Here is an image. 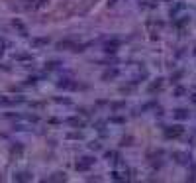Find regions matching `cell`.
Listing matches in <instances>:
<instances>
[{
    "label": "cell",
    "instance_id": "6da1fadb",
    "mask_svg": "<svg viewBox=\"0 0 196 183\" xmlns=\"http://www.w3.org/2000/svg\"><path fill=\"white\" fill-rule=\"evenodd\" d=\"M92 164H94V157H81V160L75 164V167H77V171H88Z\"/></svg>",
    "mask_w": 196,
    "mask_h": 183
},
{
    "label": "cell",
    "instance_id": "5b68a950",
    "mask_svg": "<svg viewBox=\"0 0 196 183\" xmlns=\"http://www.w3.org/2000/svg\"><path fill=\"white\" fill-rule=\"evenodd\" d=\"M173 116H174L177 120H186V118H188V110H186V109H177Z\"/></svg>",
    "mask_w": 196,
    "mask_h": 183
},
{
    "label": "cell",
    "instance_id": "5bb4252c",
    "mask_svg": "<svg viewBox=\"0 0 196 183\" xmlns=\"http://www.w3.org/2000/svg\"><path fill=\"white\" fill-rule=\"evenodd\" d=\"M181 77H182V71H177V73H173V75H171V83H177Z\"/></svg>",
    "mask_w": 196,
    "mask_h": 183
},
{
    "label": "cell",
    "instance_id": "8fae6325",
    "mask_svg": "<svg viewBox=\"0 0 196 183\" xmlns=\"http://www.w3.org/2000/svg\"><path fill=\"white\" fill-rule=\"evenodd\" d=\"M186 22H188V20H186V16H182V18L181 20H177V22H174V28H178V30H181V28L182 26H184V24Z\"/></svg>",
    "mask_w": 196,
    "mask_h": 183
},
{
    "label": "cell",
    "instance_id": "ba28073f",
    "mask_svg": "<svg viewBox=\"0 0 196 183\" xmlns=\"http://www.w3.org/2000/svg\"><path fill=\"white\" fill-rule=\"evenodd\" d=\"M161 87H163V79H157V83H151V85H149V93L161 91Z\"/></svg>",
    "mask_w": 196,
    "mask_h": 183
},
{
    "label": "cell",
    "instance_id": "30bf717a",
    "mask_svg": "<svg viewBox=\"0 0 196 183\" xmlns=\"http://www.w3.org/2000/svg\"><path fill=\"white\" fill-rule=\"evenodd\" d=\"M67 177H65V173H61V171H57V173H53V177H49V181H65Z\"/></svg>",
    "mask_w": 196,
    "mask_h": 183
},
{
    "label": "cell",
    "instance_id": "2e32d148",
    "mask_svg": "<svg viewBox=\"0 0 196 183\" xmlns=\"http://www.w3.org/2000/svg\"><path fill=\"white\" fill-rule=\"evenodd\" d=\"M174 95H177V97H181V95H184V89H182V87H177V91H174Z\"/></svg>",
    "mask_w": 196,
    "mask_h": 183
},
{
    "label": "cell",
    "instance_id": "8992f818",
    "mask_svg": "<svg viewBox=\"0 0 196 183\" xmlns=\"http://www.w3.org/2000/svg\"><path fill=\"white\" fill-rule=\"evenodd\" d=\"M69 124H71V126H75V128H85V120L77 118V116H75V118H69Z\"/></svg>",
    "mask_w": 196,
    "mask_h": 183
},
{
    "label": "cell",
    "instance_id": "d6986e66",
    "mask_svg": "<svg viewBox=\"0 0 196 183\" xmlns=\"http://www.w3.org/2000/svg\"><path fill=\"white\" fill-rule=\"evenodd\" d=\"M194 53H196V49H194Z\"/></svg>",
    "mask_w": 196,
    "mask_h": 183
},
{
    "label": "cell",
    "instance_id": "e0dca14e",
    "mask_svg": "<svg viewBox=\"0 0 196 183\" xmlns=\"http://www.w3.org/2000/svg\"><path fill=\"white\" fill-rule=\"evenodd\" d=\"M90 148H92V150H98L100 144H98V142H92V144H90Z\"/></svg>",
    "mask_w": 196,
    "mask_h": 183
},
{
    "label": "cell",
    "instance_id": "7c38bea8",
    "mask_svg": "<svg viewBox=\"0 0 196 183\" xmlns=\"http://www.w3.org/2000/svg\"><path fill=\"white\" fill-rule=\"evenodd\" d=\"M16 179H18V181H28V179H32V175H30V173H18Z\"/></svg>",
    "mask_w": 196,
    "mask_h": 183
},
{
    "label": "cell",
    "instance_id": "277c9868",
    "mask_svg": "<svg viewBox=\"0 0 196 183\" xmlns=\"http://www.w3.org/2000/svg\"><path fill=\"white\" fill-rule=\"evenodd\" d=\"M57 47H59V49H73V51H77L78 45H75L71 40H65V41H59V43H57Z\"/></svg>",
    "mask_w": 196,
    "mask_h": 183
},
{
    "label": "cell",
    "instance_id": "7a4b0ae2",
    "mask_svg": "<svg viewBox=\"0 0 196 183\" xmlns=\"http://www.w3.org/2000/svg\"><path fill=\"white\" fill-rule=\"evenodd\" d=\"M182 132H184V128L181 124H174V126H169L165 130V136L167 138H178V136H182Z\"/></svg>",
    "mask_w": 196,
    "mask_h": 183
},
{
    "label": "cell",
    "instance_id": "9a60e30c",
    "mask_svg": "<svg viewBox=\"0 0 196 183\" xmlns=\"http://www.w3.org/2000/svg\"><path fill=\"white\" fill-rule=\"evenodd\" d=\"M110 122H116V124H120V122H124V118H122V116H112V118H110Z\"/></svg>",
    "mask_w": 196,
    "mask_h": 183
},
{
    "label": "cell",
    "instance_id": "ac0fdd59",
    "mask_svg": "<svg viewBox=\"0 0 196 183\" xmlns=\"http://www.w3.org/2000/svg\"><path fill=\"white\" fill-rule=\"evenodd\" d=\"M192 102H196V95H194V97H192Z\"/></svg>",
    "mask_w": 196,
    "mask_h": 183
},
{
    "label": "cell",
    "instance_id": "3957f363",
    "mask_svg": "<svg viewBox=\"0 0 196 183\" xmlns=\"http://www.w3.org/2000/svg\"><path fill=\"white\" fill-rule=\"evenodd\" d=\"M118 47H120V40H108L106 43H104V51L106 53H114Z\"/></svg>",
    "mask_w": 196,
    "mask_h": 183
},
{
    "label": "cell",
    "instance_id": "52a82bcc",
    "mask_svg": "<svg viewBox=\"0 0 196 183\" xmlns=\"http://www.w3.org/2000/svg\"><path fill=\"white\" fill-rule=\"evenodd\" d=\"M116 77H118V69H108V71H104V75H102L104 81H108V79H116Z\"/></svg>",
    "mask_w": 196,
    "mask_h": 183
},
{
    "label": "cell",
    "instance_id": "4fadbf2b",
    "mask_svg": "<svg viewBox=\"0 0 196 183\" xmlns=\"http://www.w3.org/2000/svg\"><path fill=\"white\" fill-rule=\"evenodd\" d=\"M124 106H126V102H112L110 109L112 110H120V109H124Z\"/></svg>",
    "mask_w": 196,
    "mask_h": 183
},
{
    "label": "cell",
    "instance_id": "9c48e42d",
    "mask_svg": "<svg viewBox=\"0 0 196 183\" xmlns=\"http://www.w3.org/2000/svg\"><path fill=\"white\" fill-rule=\"evenodd\" d=\"M110 175H112V179H114V181H124V179H126V173H120V171H112Z\"/></svg>",
    "mask_w": 196,
    "mask_h": 183
}]
</instances>
